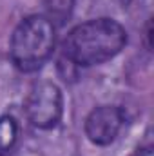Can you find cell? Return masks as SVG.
I'll return each mask as SVG.
<instances>
[{"mask_svg":"<svg viewBox=\"0 0 154 156\" xmlns=\"http://www.w3.org/2000/svg\"><path fill=\"white\" fill-rule=\"evenodd\" d=\"M127 33L121 24L113 18H94L69 31L64 40V58L73 66L103 64L125 47Z\"/></svg>","mask_w":154,"mask_h":156,"instance_id":"1","label":"cell"},{"mask_svg":"<svg viewBox=\"0 0 154 156\" xmlns=\"http://www.w3.org/2000/svg\"><path fill=\"white\" fill-rule=\"evenodd\" d=\"M54 49V24L44 15L26 16L13 31L9 56L22 73H35L51 58Z\"/></svg>","mask_w":154,"mask_h":156,"instance_id":"2","label":"cell"},{"mask_svg":"<svg viewBox=\"0 0 154 156\" xmlns=\"http://www.w3.org/2000/svg\"><path fill=\"white\" fill-rule=\"evenodd\" d=\"M64 111L62 91L53 82H38L26 98V116L38 129H53L58 125Z\"/></svg>","mask_w":154,"mask_h":156,"instance_id":"3","label":"cell"},{"mask_svg":"<svg viewBox=\"0 0 154 156\" xmlns=\"http://www.w3.org/2000/svg\"><path fill=\"white\" fill-rule=\"evenodd\" d=\"M125 122V113L118 105H100L94 107L85 118V134L94 145L113 144L121 131Z\"/></svg>","mask_w":154,"mask_h":156,"instance_id":"4","label":"cell"},{"mask_svg":"<svg viewBox=\"0 0 154 156\" xmlns=\"http://www.w3.org/2000/svg\"><path fill=\"white\" fill-rule=\"evenodd\" d=\"M18 144V123L13 116H0V156H11Z\"/></svg>","mask_w":154,"mask_h":156,"instance_id":"5","label":"cell"},{"mask_svg":"<svg viewBox=\"0 0 154 156\" xmlns=\"http://www.w3.org/2000/svg\"><path fill=\"white\" fill-rule=\"evenodd\" d=\"M75 4H76V0H44L47 18L53 24H58V26L65 24L71 18Z\"/></svg>","mask_w":154,"mask_h":156,"instance_id":"6","label":"cell"},{"mask_svg":"<svg viewBox=\"0 0 154 156\" xmlns=\"http://www.w3.org/2000/svg\"><path fill=\"white\" fill-rule=\"evenodd\" d=\"M129 156H152V147L151 145H143V147H138L132 154Z\"/></svg>","mask_w":154,"mask_h":156,"instance_id":"7","label":"cell"},{"mask_svg":"<svg viewBox=\"0 0 154 156\" xmlns=\"http://www.w3.org/2000/svg\"><path fill=\"white\" fill-rule=\"evenodd\" d=\"M120 2H121V4H125V5H127V4H129V2H131V0H120Z\"/></svg>","mask_w":154,"mask_h":156,"instance_id":"8","label":"cell"}]
</instances>
